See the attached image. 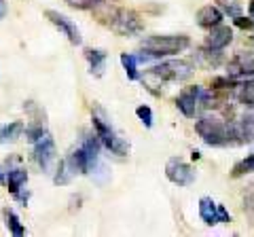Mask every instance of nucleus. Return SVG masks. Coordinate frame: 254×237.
I'll return each instance as SVG.
<instances>
[{
    "label": "nucleus",
    "instance_id": "nucleus-29",
    "mask_svg": "<svg viewBox=\"0 0 254 237\" xmlns=\"http://www.w3.org/2000/svg\"><path fill=\"white\" fill-rule=\"evenodd\" d=\"M244 208L248 210L250 214H254V186H250V191L244 197Z\"/></svg>",
    "mask_w": 254,
    "mask_h": 237
},
{
    "label": "nucleus",
    "instance_id": "nucleus-25",
    "mask_svg": "<svg viewBox=\"0 0 254 237\" xmlns=\"http://www.w3.org/2000/svg\"><path fill=\"white\" fill-rule=\"evenodd\" d=\"M70 178H72V174H70L66 161H60L58 168H55V178H53V182H55V184H68Z\"/></svg>",
    "mask_w": 254,
    "mask_h": 237
},
{
    "label": "nucleus",
    "instance_id": "nucleus-7",
    "mask_svg": "<svg viewBox=\"0 0 254 237\" xmlns=\"http://www.w3.org/2000/svg\"><path fill=\"white\" fill-rule=\"evenodd\" d=\"M34 161L45 174H51L55 161H58V151H55V140L49 131H45L34 142Z\"/></svg>",
    "mask_w": 254,
    "mask_h": 237
},
{
    "label": "nucleus",
    "instance_id": "nucleus-3",
    "mask_svg": "<svg viewBox=\"0 0 254 237\" xmlns=\"http://www.w3.org/2000/svg\"><path fill=\"white\" fill-rule=\"evenodd\" d=\"M190 45V38L185 34H153L142 41V51L146 58H168L182 53Z\"/></svg>",
    "mask_w": 254,
    "mask_h": 237
},
{
    "label": "nucleus",
    "instance_id": "nucleus-15",
    "mask_svg": "<svg viewBox=\"0 0 254 237\" xmlns=\"http://www.w3.org/2000/svg\"><path fill=\"white\" fill-rule=\"evenodd\" d=\"M85 58L89 61V68H91V74L93 76H102L106 70V59L108 55L104 49H85Z\"/></svg>",
    "mask_w": 254,
    "mask_h": 237
},
{
    "label": "nucleus",
    "instance_id": "nucleus-11",
    "mask_svg": "<svg viewBox=\"0 0 254 237\" xmlns=\"http://www.w3.org/2000/svg\"><path fill=\"white\" fill-rule=\"evenodd\" d=\"M100 146H102V142H100V138L95 136V133H85L81 148L85 151L87 161H89V172H93L95 168H98V163H100Z\"/></svg>",
    "mask_w": 254,
    "mask_h": 237
},
{
    "label": "nucleus",
    "instance_id": "nucleus-20",
    "mask_svg": "<svg viewBox=\"0 0 254 237\" xmlns=\"http://www.w3.org/2000/svg\"><path fill=\"white\" fill-rule=\"evenodd\" d=\"M237 102L244 106H254V76L240 83V87H237Z\"/></svg>",
    "mask_w": 254,
    "mask_h": 237
},
{
    "label": "nucleus",
    "instance_id": "nucleus-12",
    "mask_svg": "<svg viewBox=\"0 0 254 237\" xmlns=\"http://www.w3.org/2000/svg\"><path fill=\"white\" fill-rule=\"evenodd\" d=\"M235 129H237V140H240V144H250L254 140V110L246 113L240 121H235Z\"/></svg>",
    "mask_w": 254,
    "mask_h": 237
},
{
    "label": "nucleus",
    "instance_id": "nucleus-5",
    "mask_svg": "<svg viewBox=\"0 0 254 237\" xmlns=\"http://www.w3.org/2000/svg\"><path fill=\"white\" fill-rule=\"evenodd\" d=\"M193 64L189 61H161V64L153 66L146 72L148 78H157L161 83H176V81H187V78L193 74Z\"/></svg>",
    "mask_w": 254,
    "mask_h": 237
},
{
    "label": "nucleus",
    "instance_id": "nucleus-10",
    "mask_svg": "<svg viewBox=\"0 0 254 237\" xmlns=\"http://www.w3.org/2000/svg\"><path fill=\"white\" fill-rule=\"evenodd\" d=\"M231 43H233V30L229 26H222V23L210 28V34L205 36V47H208V49H214V51L227 49Z\"/></svg>",
    "mask_w": 254,
    "mask_h": 237
},
{
    "label": "nucleus",
    "instance_id": "nucleus-30",
    "mask_svg": "<svg viewBox=\"0 0 254 237\" xmlns=\"http://www.w3.org/2000/svg\"><path fill=\"white\" fill-rule=\"evenodd\" d=\"M218 223H231V214H229L227 208L220 203H218Z\"/></svg>",
    "mask_w": 254,
    "mask_h": 237
},
{
    "label": "nucleus",
    "instance_id": "nucleus-17",
    "mask_svg": "<svg viewBox=\"0 0 254 237\" xmlns=\"http://www.w3.org/2000/svg\"><path fill=\"white\" fill-rule=\"evenodd\" d=\"M66 165H68V170H70L72 176H74V174H89V161H87L85 151H83L81 146L74 148V151L68 155Z\"/></svg>",
    "mask_w": 254,
    "mask_h": 237
},
{
    "label": "nucleus",
    "instance_id": "nucleus-31",
    "mask_svg": "<svg viewBox=\"0 0 254 237\" xmlns=\"http://www.w3.org/2000/svg\"><path fill=\"white\" fill-rule=\"evenodd\" d=\"M4 15H6V2L4 0H0V19H2Z\"/></svg>",
    "mask_w": 254,
    "mask_h": 237
},
{
    "label": "nucleus",
    "instance_id": "nucleus-28",
    "mask_svg": "<svg viewBox=\"0 0 254 237\" xmlns=\"http://www.w3.org/2000/svg\"><path fill=\"white\" fill-rule=\"evenodd\" d=\"M233 23L237 28H242V30H248V32H252V30H254V19H246V17H242V15L233 17Z\"/></svg>",
    "mask_w": 254,
    "mask_h": 237
},
{
    "label": "nucleus",
    "instance_id": "nucleus-27",
    "mask_svg": "<svg viewBox=\"0 0 254 237\" xmlns=\"http://www.w3.org/2000/svg\"><path fill=\"white\" fill-rule=\"evenodd\" d=\"M66 2L72 6V9H95L98 4H102V2H106V0H66Z\"/></svg>",
    "mask_w": 254,
    "mask_h": 237
},
{
    "label": "nucleus",
    "instance_id": "nucleus-22",
    "mask_svg": "<svg viewBox=\"0 0 254 237\" xmlns=\"http://www.w3.org/2000/svg\"><path fill=\"white\" fill-rule=\"evenodd\" d=\"M138 61L140 58H136V55H131V53H121V66L125 70V74L129 81H136L138 78Z\"/></svg>",
    "mask_w": 254,
    "mask_h": 237
},
{
    "label": "nucleus",
    "instance_id": "nucleus-26",
    "mask_svg": "<svg viewBox=\"0 0 254 237\" xmlns=\"http://www.w3.org/2000/svg\"><path fill=\"white\" fill-rule=\"evenodd\" d=\"M136 115L142 123H144V127H153V110H150V106L146 104H140L136 108Z\"/></svg>",
    "mask_w": 254,
    "mask_h": 237
},
{
    "label": "nucleus",
    "instance_id": "nucleus-9",
    "mask_svg": "<svg viewBox=\"0 0 254 237\" xmlns=\"http://www.w3.org/2000/svg\"><path fill=\"white\" fill-rule=\"evenodd\" d=\"M45 17L49 19V21L53 23V26L58 28L60 32H62L64 36H66L72 45H81V43H83L81 30H78V28H76V23H74L72 19H68L66 15H62L60 11H51V9H49V11H45Z\"/></svg>",
    "mask_w": 254,
    "mask_h": 237
},
{
    "label": "nucleus",
    "instance_id": "nucleus-24",
    "mask_svg": "<svg viewBox=\"0 0 254 237\" xmlns=\"http://www.w3.org/2000/svg\"><path fill=\"white\" fill-rule=\"evenodd\" d=\"M216 2L231 19L237 17V15H242V0H216Z\"/></svg>",
    "mask_w": 254,
    "mask_h": 237
},
{
    "label": "nucleus",
    "instance_id": "nucleus-4",
    "mask_svg": "<svg viewBox=\"0 0 254 237\" xmlns=\"http://www.w3.org/2000/svg\"><path fill=\"white\" fill-rule=\"evenodd\" d=\"M93 131H95V136L100 138L102 146L108 148L113 155H117V157L129 155V142L110 125V121L100 113V110L93 113Z\"/></svg>",
    "mask_w": 254,
    "mask_h": 237
},
{
    "label": "nucleus",
    "instance_id": "nucleus-16",
    "mask_svg": "<svg viewBox=\"0 0 254 237\" xmlns=\"http://www.w3.org/2000/svg\"><path fill=\"white\" fill-rule=\"evenodd\" d=\"M199 216L208 227L218 225V203L212 197H201L199 199Z\"/></svg>",
    "mask_w": 254,
    "mask_h": 237
},
{
    "label": "nucleus",
    "instance_id": "nucleus-32",
    "mask_svg": "<svg viewBox=\"0 0 254 237\" xmlns=\"http://www.w3.org/2000/svg\"><path fill=\"white\" fill-rule=\"evenodd\" d=\"M248 15L254 17V0H250V4H248Z\"/></svg>",
    "mask_w": 254,
    "mask_h": 237
},
{
    "label": "nucleus",
    "instance_id": "nucleus-21",
    "mask_svg": "<svg viewBox=\"0 0 254 237\" xmlns=\"http://www.w3.org/2000/svg\"><path fill=\"white\" fill-rule=\"evenodd\" d=\"M2 216H4V225H6V229H9V233H11V235H15V237H21V235H26V227L21 225L19 216L15 214L13 210H9V208H6V210L2 212Z\"/></svg>",
    "mask_w": 254,
    "mask_h": 237
},
{
    "label": "nucleus",
    "instance_id": "nucleus-33",
    "mask_svg": "<svg viewBox=\"0 0 254 237\" xmlns=\"http://www.w3.org/2000/svg\"><path fill=\"white\" fill-rule=\"evenodd\" d=\"M4 182H6V176H4V172L0 170V184H4Z\"/></svg>",
    "mask_w": 254,
    "mask_h": 237
},
{
    "label": "nucleus",
    "instance_id": "nucleus-2",
    "mask_svg": "<svg viewBox=\"0 0 254 237\" xmlns=\"http://www.w3.org/2000/svg\"><path fill=\"white\" fill-rule=\"evenodd\" d=\"M176 106L185 117L195 118L201 110L218 108L220 102L216 100V96H214L210 89H203V87H199V85H190V87H185V89L178 93Z\"/></svg>",
    "mask_w": 254,
    "mask_h": 237
},
{
    "label": "nucleus",
    "instance_id": "nucleus-8",
    "mask_svg": "<svg viewBox=\"0 0 254 237\" xmlns=\"http://www.w3.org/2000/svg\"><path fill=\"white\" fill-rule=\"evenodd\" d=\"M165 176H168L170 182L178 184V186H190L195 182L197 174H195V168L189 165L187 161L178 159V157H172L165 165Z\"/></svg>",
    "mask_w": 254,
    "mask_h": 237
},
{
    "label": "nucleus",
    "instance_id": "nucleus-19",
    "mask_svg": "<svg viewBox=\"0 0 254 237\" xmlns=\"http://www.w3.org/2000/svg\"><path fill=\"white\" fill-rule=\"evenodd\" d=\"M197 64L201 68H216L220 61H222V53L220 51H214V49H208V47H203V49L197 51Z\"/></svg>",
    "mask_w": 254,
    "mask_h": 237
},
{
    "label": "nucleus",
    "instance_id": "nucleus-23",
    "mask_svg": "<svg viewBox=\"0 0 254 237\" xmlns=\"http://www.w3.org/2000/svg\"><path fill=\"white\" fill-rule=\"evenodd\" d=\"M250 172H254V153L248 155L246 159H242L240 163L233 165L231 176H233V178H240V176H246V174H250Z\"/></svg>",
    "mask_w": 254,
    "mask_h": 237
},
{
    "label": "nucleus",
    "instance_id": "nucleus-1",
    "mask_svg": "<svg viewBox=\"0 0 254 237\" xmlns=\"http://www.w3.org/2000/svg\"><path fill=\"white\" fill-rule=\"evenodd\" d=\"M195 131L208 146H237L235 121H222L214 117H201L195 121Z\"/></svg>",
    "mask_w": 254,
    "mask_h": 237
},
{
    "label": "nucleus",
    "instance_id": "nucleus-18",
    "mask_svg": "<svg viewBox=\"0 0 254 237\" xmlns=\"http://www.w3.org/2000/svg\"><path fill=\"white\" fill-rule=\"evenodd\" d=\"M28 182V172L23 168H9V172H6V188H9L11 195H17L23 184Z\"/></svg>",
    "mask_w": 254,
    "mask_h": 237
},
{
    "label": "nucleus",
    "instance_id": "nucleus-6",
    "mask_svg": "<svg viewBox=\"0 0 254 237\" xmlns=\"http://www.w3.org/2000/svg\"><path fill=\"white\" fill-rule=\"evenodd\" d=\"M108 28L119 36H133V34H140L142 30H144V21H142L140 15L131 9H115L110 13Z\"/></svg>",
    "mask_w": 254,
    "mask_h": 237
},
{
    "label": "nucleus",
    "instance_id": "nucleus-13",
    "mask_svg": "<svg viewBox=\"0 0 254 237\" xmlns=\"http://www.w3.org/2000/svg\"><path fill=\"white\" fill-rule=\"evenodd\" d=\"M222 19H225V15H222L218 6L205 4L197 11V23H199L201 28H214V26H218V23H222Z\"/></svg>",
    "mask_w": 254,
    "mask_h": 237
},
{
    "label": "nucleus",
    "instance_id": "nucleus-14",
    "mask_svg": "<svg viewBox=\"0 0 254 237\" xmlns=\"http://www.w3.org/2000/svg\"><path fill=\"white\" fill-rule=\"evenodd\" d=\"M26 131V125L21 121H11V123H0V144H11L21 138Z\"/></svg>",
    "mask_w": 254,
    "mask_h": 237
}]
</instances>
